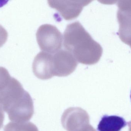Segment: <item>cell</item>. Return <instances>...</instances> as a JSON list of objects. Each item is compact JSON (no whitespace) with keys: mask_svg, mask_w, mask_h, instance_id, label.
<instances>
[{"mask_svg":"<svg viewBox=\"0 0 131 131\" xmlns=\"http://www.w3.org/2000/svg\"><path fill=\"white\" fill-rule=\"evenodd\" d=\"M61 122L67 131H84L90 125L88 113L79 107L67 109L62 115Z\"/></svg>","mask_w":131,"mask_h":131,"instance_id":"obj_4","label":"cell"},{"mask_svg":"<svg viewBox=\"0 0 131 131\" xmlns=\"http://www.w3.org/2000/svg\"><path fill=\"white\" fill-rule=\"evenodd\" d=\"M10 76L8 71L2 67H0V82Z\"/></svg>","mask_w":131,"mask_h":131,"instance_id":"obj_12","label":"cell"},{"mask_svg":"<svg viewBox=\"0 0 131 131\" xmlns=\"http://www.w3.org/2000/svg\"><path fill=\"white\" fill-rule=\"evenodd\" d=\"M84 131H96L95 130V129L91 125H89L87 128L85 129Z\"/></svg>","mask_w":131,"mask_h":131,"instance_id":"obj_14","label":"cell"},{"mask_svg":"<svg viewBox=\"0 0 131 131\" xmlns=\"http://www.w3.org/2000/svg\"><path fill=\"white\" fill-rule=\"evenodd\" d=\"M127 122L122 117L117 115H104L98 125V131H121L127 125Z\"/></svg>","mask_w":131,"mask_h":131,"instance_id":"obj_9","label":"cell"},{"mask_svg":"<svg viewBox=\"0 0 131 131\" xmlns=\"http://www.w3.org/2000/svg\"><path fill=\"white\" fill-rule=\"evenodd\" d=\"M117 5L118 34L121 40L128 45L131 41V1H118Z\"/></svg>","mask_w":131,"mask_h":131,"instance_id":"obj_5","label":"cell"},{"mask_svg":"<svg viewBox=\"0 0 131 131\" xmlns=\"http://www.w3.org/2000/svg\"><path fill=\"white\" fill-rule=\"evenodd\" d=\"M54 75L58 77H66L71 74L76 69L78 61L70 52L60 50L53 55Z\"/></svg>","mask_w":131,"mask_h":131,"instance_id":"obj_6","label":"cell"},{"mask_svg":"<svg viewBox=\"0 0 131 131\" xmlns=\"http://www.w3.org/2000/svg\"><path fill=\"white\" fill-rule=\"evenodd\" d=\"M130 98H131V91L130 96Z\"/></svg>","mask_w":131,"mask_h":131,"instance_id":"obj_15","label":"cell"},{"mask_svg":"<svg viewBox=\"0 0 131 131\" xmlns=\"http://www.w3.org/2000/svg\"><path fill=\"white\" fill-rule=\"evenodd\" d=\"M8 34L7 31L0 25V48L7 41Z\"/></svg>","mask_w":131,"mask_h":131,"instance_id":"obj_11","label":"cell"},{"mask_svg":"<svg viewBox=\"0 0 131 131\" xmlns=\"http://www.w3.org/2000/svg\"><path fill=\"white\" fill-rule=\"evenodd\" d=\"M4 118V114L3 111L0 109V129L3 127Z\"/></svg>","mask_w":131,"mask_h":131,"instance_id":"obj_13","label":"cell"},{"mask_svg":"<svg viewBox=\"0 0 131 131\" xmlns=\"http://www.w3.org/2000/svg\"><path fill=\"white\" fill-rule=\"evenodd\" d=\"M92 1H48L51 7L59 12L66 20H71L78 17L84 7Z\"/></svg>","mask_w":131,"mask_h":131,"instance_id":"obj_7","label":"cell"},{"mask_svg":"<svg viewBox=\"0 0 131 131\" xmlns=\"http://www.w3.org/2000/svg\"><path fill=\"white\" fill-rule=\"evenodd\" d=\"M0 109L7 113L12 122H27L34 115L32 98L14 78L0 84Z\"/></svg>","mask_w":131,"mask_h":131,"instance_id":"obj_1","label":"cell"},{"mask_svg":"<svg viewBox=\"0 0 131 131\" xmlns=\"http://www.w3.org/2000/svg\"><path fill=\"white\" fill-rule=\"evenodd\" d=\"M35 75L40 79L48 80L54 76L53 55L44 52H39L35 57L32 65Z\"/></svg>","mask_w":131,"mask_h":131,"instance_id":"obj_8","label":"cell"},{"mask_svg":"<svg viewBox=\"0 0 131 131\" xmlns=\"http://www.w3.org/2000/svg\"><path fill=\"white\" fill-rule=\"evenodd\" d=\"M37 41L41 50L49 54H55L62 47L63 37L57 27L45 24L39 27L36 33Z\"/></svg>","mask_w":131,"mask_h":131,"instance_id":"obj_3","label":"cell"},{"mask_svg":"<svg viewBox=\"0 0 131 131\" xmlns=\"http://www.w3.org/2000/svg\"><path fill=\"white\" fill-rule=\"evenodd\" d=\"M64 47L81 64L92 65L101 57L103 49L78 21L67 25L64 33Z\"/></svg>","mask_w":131,"mask_h":131,"instance_id":"obj_2","label":"cell"},{"mask_svg":"<svg viewBox=\"0 0 131 131\" xmlns=\"http://www.w3.org/2000/svg\"><path fill=\"white\" fill-rule=\"evenodd\" d=\"M4 131H38V130L31 122H10L5 126Z\"/></svg>","mask_w":131,"mask_h":131,"instance_id":"obj_10","label":"cell"}]
</instances>
